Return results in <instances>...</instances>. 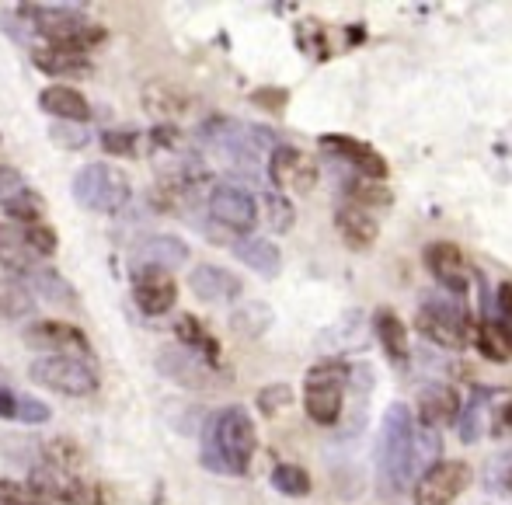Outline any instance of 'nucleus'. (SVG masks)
<instances>
[{
    "label": "nucleus",
    "instance_id": "nucleus-1",
    "mask_svg": "<svg viewBox=\"0 0 512 505\" xmlns=\"http://www.w3.org/2000/svg\"><path fill=\"white\" fill-rule=\"evenodd\" d=\"M443 439L436 429H422L415 422V415L408 411V404H391L380 422V439H377V478L380 492L401 495L408 492V485H415L432 464H436Z\"/></svg>",
    "mask_w": 512,
    "mask_h": 505
},
{
    "label": "nucleus",
    "instance_id": "nucleus-2",
    "mask_svg": "<svg viewBox=\"0 0 512 505\" xmlns=\"http://www.w3.org/2000/svg\"><path fill=\"white\" fill-rule=\"evenodd\" d=\"M255 422L241 404L220 408L203 429V464L216 474H244L255 457Z\"/></svg>",
    "mask_w": 512,
    "mask_h": 505
},
{
    "label": "nucleus",
    "instance_id": "nucleus-3",
    "mask_svg": "<svg viewBox=\"0 0 512 505\" xmlns=\"http://www.w3.org/2000/svg\"><path fill=\"white\" fill-rule=\"evenodd\" d=\"M18 14L35 32L46 35L53 49H67V53L84 56L88 49L105 42V28L88 21L84 4H21Z\"/></svg>",
    "mask_w": 512,
    "mask_h": 505
},
{
    "label": "nucleus",
    "instance_id": "nucleus-4",
    "mask_svg": "<svg viewBox=\"0 0 512 505\" xmlns=\"http://www.w3.org/2000/svg\"><path fill=\"white\" fill-rule=\"evenodd\" d=\"M349 366L342 359H324V363L310 366L304 380V408L310 422L317 425H335L345 404V387H349Z\"/></svg>",
    "mask_w": 512,
    "mask_h": 505
},
{
    "label": "nucleus",
    "instance_id": "nucleus-5",
    "mask_svg": "<svg viewBox=\"0 0 512 505\" xmlns=\"http://www.w3.org/2000/svg\"><path fill=\"white\" fill-rule=\"evenodd\" d=\"M129 196H133L129 178L105 161L84 164L74 175V199L84 209H91V213H119L129 202Z\"/></svg>",
    "mask_w": 512,
    "mask_h": 505
},
{
    "label": "nucleus",
    "instance_id": "nucleus-6",
    "mask_svg": "<svg viewBox=\"0 0 512 505\" xmlns=\"http://www.w3.org/2000/svg\"><path fill=\"white\" fill-rule=\"evenodd\" d=\"M28 377L39 387L67 398H88L98 391V373L91 363H84L81 356H39L28 366Z\"/></svg>",
    "mask_w": 512,
    "mask_h": 505
},
{
    "label": "nucleus",
    "instance_id": "nucleus-7",
    "mask_svg": "<svg viewBox=\"0 0 512 505\" xmlns=\"http://www.w3.org/2000/svg\"><path fill=\"white\" fill-rule=\"evenodd\" d=\"M471 485V467L464 460H436L411 485V505H453Z\"/></svg>",
    "mask_w": 512,
    "mask_h": 505
},
{
    "label": "nucleus",
    "instance_id": "nucleus-8",
    "mask_svg": "<svg viewBox=\"0 0 512 505\" xmlns=\"http://www.w3.org/2000/svg\"><path fill=\"white\" fill-rule=\"evenodd\" d=\"M415 324L429 342L443 345V349H467L471 342V321L453 303H425Z\"/></svg>",
    "mask_w": 512,
    "mask_h": 505
},
{
    "label": "nucleus",
    "instance_id": "nucleus-9",
    "mask_svg": "<svg viewBox=\"0 0 512 505\" xmlns=\"http://www.w3.org/2000/svg\"><path fill=\"white\" fill-rule=\"evenodd\" d=\"M209 216L234 234H251L258 223V202L248 189L234 182H220L209 192Z\"/></svg>",
    "mask_w": 512,
    "mask_h": 505
},
{
    "label": "nucleus",
    "instance_id": "nucleus-10",
    "mask_svg": "<svg viewBox=\"0 0 512 505\" xmlns=\"http://www.w3.org/2000/svg\"><path fill=\"white\" fill-rule=\"evenodd\" d=\"M25 345L46 356H74V352H91V342L81 328L67 321H35L25 328Z\"/></svg>",
    "mask_w": 512,
    "mask_h": 505
},
{
    "label": "nucleus",
    "instance_id": "nucleus-11",
    "mask_svg": "<svg viewBox=\"0 0 512 505\" xmlns=\"http://www.w3.org/2000/svg\"><path fill=\"white\" fill-rule=\"evenodd\" d=\"M143 112L150 115V119H157L161 126H171V122L185 119V115L192 112V95L182 88V84L175 81H150L143 84Z\"/></svg>",
    "mask_w": 512,
    "mask_h": 505
},
{
    "label": "nucleus",
    "instance_id": "nucleus-12",
    "mask_svg": "<svg viewBox=\"0 0 512 505\" xmlns=\"http://www.w3.org/2000/svg\"><path fill=\"white\" fill-rule=\"evenodd\" d=\"M422 262H425V269H429V276L436 279V283H443L446 290L467 293V258L457 244H450V241L425 244Z\"/></svg>",
    "mask_w": 512,
    "mask_h": 505
},
{
    "label": "nucleus",
    "instance_id": "nucleus-13",
    "mask_svg": "<svg viewBox=\"0 0 512 505\" xmlns=\"http://www.w3.org/2000/svg\"><path fill=\"white\" fill-rule=\"evenodd\" d=\"M182 262H189V244L175 234H154L133 248L136 272H168Z\"/></svg>",
    "mask_w": 512,
    "mask_h": 505
},
{
    "label": "nucleus",
    "instance_id": "nucleus-14",
    "mask_svg": "<svg viewBox=\"0 0 512 505\" xmlns=\"http://www.w3.org/2000/svg\"><path fill=\"white\" fill-rule=\"evenodd\" d=\"M28 488L39 495L42 502L56 499V502H70V505H88L91 502V488L84 481H77L74 474L56 471V467H35Z\"/></svg>",
    "mask_w": 512,
    "mask_h": 505
},
{
    "label": "nucleus",
    "instance_id": "nucleus-15",
    "mask_svg": "<svg viewBox=\"0 0 512 505\" xmlns=\"http://www.w3.org/2000/svg\"><path fill=\"white\" fill-rule=\"evenodd\" d=\"M321 147L331 150V154L345 157V161L356 164V171L370 182H384L387 178V161L363 140H352V136H342V133H328L321 136Z\"/></svg>",
    "mask_w": 512,
    "mask_h": 505
},
{
    "label": "nucleus",
    "instance_id": "nucleus-16",
    "mask_svg": "<svg viewBox=\"0 0 512 505\" xmlns=\"http://www.w3.org/2000/svg\"><path fill=\"white\" fill-rule=\"evenodd\" d=\"M133 300H136V307L150 317L168 314L178 300V286L168 272H136L133 276Z\"/></svg>",
    "mask_w": 512,
    "mask_h": 505
},
{
    "label": "nucleus",
    "instance_id": "nucleus-17",
    "mask_svg": "<svg viewBox=\"0 0 512 505\" xmlns=\"http://www.w3.org/2000/svg\"><path fill=\"white\" fill-rule=\"evenodd\" d=\"M189 286H192V293L206 303H230L241 297V290H244L241 279L230 269H223V265H199V269H192Z\"/></svg>",
    "mask_w": 512,
    "mask_h": 505
},
{
    "label": "nucleus",
    "instance_id": "nucleus-18",
    "mask_svg": "<svg viewBox=\"0 0 512 505\" xmlns=\"http://www.w3.org/2000/svg\"><path fill=\"white\" fill-rule=\"evenodd\" d=\"M460 415V394L453 391V387L446 384H436V387H425L422 394H418V418L415 422L422 425V429H443V425H450L453 418Z\"/></svg>",
    "mask_w": 512,
    "mask_h": 505
},
{
    "label": "nucleus",
    "instance_id": "nucleus-19",
    "mask_svg": "<svg viewBox=\"0 0 512 505\" xmlns=\"http://www.w3.org/2000/svg\"><path fill=\"white\" fill-rule=\"evenodd\" d=\"M157 370L164 373L168 380H178L185 387H206V373L209 366L203 363V356L189 352L185 345H171L157 356Z\"/></svg>",
    "mask_w": 512,
    "mask_h": 505
},
{
    "label": "nucleus",
    "instance_id": "nucleus-20",
    "mask_svg": "<svg viewBox=\"0 0 512 505\" xmlns=\"http://www.w3.org/2000/svg\"><path fill=\"white\" fill-rule=\"evenodd\" d=\"M42 112H49L53 119L70 122V126H84L91 119V105L88 98L81 95L77 88H67V84H53L39 95Z\"/></svg>",
    "mask_w": 512,
    "mask_h": 505
},
{
    "label": "nucleus",
    "instance_id": "nucleus-21",
    "mask_svg": "<svg viewBox=\"0 0 512 505\" xmlns=\"http://www.w3.org/2000/svg\"><path fill=\"white\" fill-rule=\"evenodd\" d=\"M0 265H4V272H11L18 279H25L28 272L42 265L25 244L21 227H14V223H0Z\"/></svg>",
    "mask_w": 512,
    "mask_h": 505
},
{
    "label": "nucleus",
    "instance_id": "nucleus-22",
    "mask_svg": "<svg viewBox=\"0 0 512 505\" xmlns=\"http://www.w3.org/2000/svg\"><path fill=\"white\" fill-rule=\"evenodd\" d=\"M335 227H338L342 241L349 244L352 251L373 248V241H377V234H380L377 220H373L370 213H363V209H356V206H342V209H338V213H335Z\"/></svg>",
    "mask_w": 512,
    "mask_h": 505
},
{
    "label": "nucleus",
    "instance_id": "nucleus-23",
    "mask_svg": "<svg viewBox=\"0 0 512 505\" xmlns=\"http://www.w3.org/2000/svg\"><path fill=\"white\" fill-rule=\"evenodd\" d=\"M234 255L248 265L251 272H258L262 279H276L283 272V255L269 237H244L234 248Z\"/></svg>",
    "mask_w": 512,
    "mask_h": 505
},
{
    "label": "nucleus",
    "instance_id": "nucleus-24",
    "mask_svg": "<svg viewBox=\"0 0 512 505\" xmlns=\"http://www.w3.org/2000/svg\"><path fill=\"white\" fill-rule=\"evenodd\" d=\"M18 283L25 286L28 293H32V300L42 297V300H49V303H63V307L77 303L74 286H70L56 269H49V265H39V269H32L25 279H18Z\"/></svg>",
    "mask_w": 512,
    "mask_h": 505
},
{
    "label": "nucleus",
    "instance_id": "nucleus-25",
    "mask_svg": "<svg viewBox=\"0 0 512 505\" xmlns=\"http://www.w3.org/2000/svg\"><path fill=\"white\" fill-rule=\"evenodd\" d=\"M373 331H377L387 356H391L394 363H405L408 359V328L391 307H380L377 314H373Z\"/></svg>",
    "mask_w": 512,
    "mask_h": 505
},
{
    "label": "nucleus",
    "instance_id": "nucleus-26",
    "mask_svg": "<svg viewBox=\"0 0 512 505\" xmlns=\"http://www.w3.org/2000/svg\"><path fill=\"white\" fill-rule=\"evenodd\" d=\"M32 60H35V67H39L42 74H49V77H77V74H88V70H91L88 56L67 53V49H53V46L35 49Z\"/></svg>",
    "mask_w": 512,
    "mask_h": 505
},
{
    "label": "nucleus",
    "instance_id": "nucleus-27",
    "mask_svg": "<svg viewBox=\"0 0 512 505\" xmlns=\"http://www.w3.org/2000/svg\"><path fill=\"white\" fill-rule=\"evenodd\" d=\"M394 202V192L387 189V182H370V178H352L345 185V206H356L363 213L370 209H387Z\"/></svg>",
    "mask_w": 512,
    "mask_h": 505
},
{
    "label": "nucleus",
    "instance_id": "nucleus-28",
    "mask_svg": "<svg viewBox=\"0 0 512 505\" xmlns=\"http://www.w3.org/2000/svg\"><path fill=\"white\" fill-rule=\"evenodd\" d=\"M178 342H182L189 352H196V356L209 359V363H216V356H220V345H216V338L209 335L196 317H182V321H178Z\"/></svg>",
    "mask_w": 512,
    "mask_h": 505
},
{
    "label": "nucleus",
    "instance_id": "nucleus-29",
    "mask_svg": "<svg viewBox=\"0 0 512 505\" xmlns=\"http://www.w3.org/2000/svg\"><path fill=\"white\" fill-rule=\"evenodd\" d=\"M35 310V300L18 279H0V321H14V317H28Z\"/></svg>",
    "mask_w": 512,
    "mask_h": 505
},
{
    "label": "nucleus",
    "instance_id": "nucleus-30",
    "mask_svg": "<svg viewBox=\"0 0 512 505\" xmlns=\"http://www.w3.org/2000/svg\"><path fill=\"white\" fill-rule=\"evenodd\" d=\"M478 349L481 356L495 359V363H506V359H512V328H506V324H481Z\"/></svg>",
    "mask_w": 512,
    "mask_h": 505
},
{
    "label": "nucleus",
    "instance_id": "nucleus-31",
    "mask_svg": "<svg viewBox=\"0 0 512 505\" xmlns=\"http://www.w3.org/2000/svg\"><path fill=\"white\" fill-rule=\"evenodd\" d=\"M269 324H272V310L265 303H244V307H237L230 314V328L244 338H258Z\"/></svg>",
    "mask_w": 512,
    "mask_h": 505
},
{
    "label": "nucleus",
    "instance_id": "nucleus-32",
    "mask_svg": "<svg viewBox=\"0 0 512 505\" xmlns=\"http://www.w3.org/2000/svg\"><path fill=\"white\" fill-rule=\"evenodd\" d=\"M4 213L11 216L14 223H25V227H32V223H42V213H46V202H42L39 192L21 189L18 196H11V199L4 202Z\"/></svg>",
    "mask_w": 512,
    "mask_h": 505
},
{
    "label": "nucleus",
    "instance_id": "nucleus-33",
    "mask_svg": "<svg viewBox=\"0 0 512 505\" xmlns=\"http://www.w3.org/2000/svg\"><path fill=\"white\" fill-rule=\"evenodd\" d=\"M272 488L290 499H304L310 495V474L297 464H276L272 467Z\"/></svg>",
    "mask_w": 512,
    "mask_h": 505
},
{
    "label": "nucleus",
    "instance_id": "nucleus-34",
    "mask_svg": "<svg viewBox=\"0 0 512 505\" xmlns=\"http://www.w3.org/2000/svg\"><path fill=\"white\" fill-rule=\"evenodd\" d=\"M300 161H304V154H300L297 147H272L269 150V178L272 185H279V189H286L290 185V178L297 175Z\"/></svg>",
    "mask_w": 512,
    "mask_h": 505
},
{
    "label": "nucleus",
    "instance_id": "nucleus-35",
    "mask_svg": "<svg viewBox=\"0 0 512 505\" xmlns=\"http://www.w3.org/2000/svg\"><path fill=\"white\" fill-rule=\"evenodd\" d=\"M84 460V450L74 443V439H53V443L46 446V467H56V471H67L74 474L77 467H81Z\"/></svg>",
    "mask_w": 512,
    "mask_h": 505
},
{
    "label": "nucleus",
    "instance_id": "nucleus-36",
    "mask_svg": "<svg viewBox=\"0 0 512 505\" xmlns=\"http://www.w3.org/2000/svg\"><path fill=\"white\" fill-rule=\"evenodd\" d=\"M265 220H269L272 234H290V227L297 223V209H293V202L286 196L269 192L265 196Z\"/></svg>",
    "mask_w": 512,
    "mask_h": 505
},
{
    "label": "nucleus",
    "instance_id": "nucleus-37",
    "mask_svg": "<svg viewBox=\"0 0 512 505\" xmlns=\"http://www.w3.org/2000/svg\"><path fill=\"white\" fill-rule=\"evenodd\" d=\"M25 234V244L32 248L35 258H49L56 251V230L46 227V223H32V227H21Z\"/></svg>",
    "mask_w": 512,
    "mask_h": 505
},
{
    "label": "nucleus",
    "instance_id": "nucleus-38",
    "mask_svg": "<svg viewBox=\"0 0 512 505\" xmlns=\"http://www.w3.org/2000/svg\"><path fill=\"white\" fill-rule=\"evenodd\" d=\"M14 418H18V422H28V425H42L53 418V411H49V404H42L39 398L18 394V401H14Z\"/></svg>",
    "mask_w": 512,
    "mask_h": 505
},
{
    "label": "nucleus",
    "instance_id": "nucleus-39",
    "mask_svg": "<svg viewBox=\"0 0 512 505\" xmlns=\"http://www.w3.org/2000/svg\"><path fill=\"white\" fill-rule=\"evenodd\" d=\"M488 488L499 495H512V453H502L488 464Z\"/></svg>",
    "mask_w": 512,
    "mask_h": 505
},
{
    "label": "nucleus",
    "instance_id": "nucleus-40",
    "mask_svg": "<svg viewBox=\"0 0 512 505\" xmlns=\"http://www.w3.org/2000/svg\"><path fill=\"white\" fill-rule=\"evenodd\" d=\"M136 143H140V136H136V133H122V129H108V133H102V147L108 150V154L133 157Z\"/></svg>",
    "mask_w": 512,
    "mask_h": 505
},
{
    "label": "nucleus",
    "instance_id": "nucleus-41",
    "mask_svg": "<svg viewBox=\"0 0 512 505\" xmlns=\"http://www.w3.org/2000/svg\"><path fill=\"white\" fill-rule=\"evenodd\" d=\"M290 401H293V391L286 384H272V387H265V391L258 394V408H262L265 415H276V411H283Z\"/></svg>",
    "mask_w": 512,
    "mask_h": 505
},
{
    "label": "nucleus",
    "instance_id": "nucleus-42",
    "mask_svg": "<svg viewBox=\"0 0 512 505\" xmlns=\"http://www.w3.org/2000/svg\"><path fill=\"white\" fill-rule=\"evenodd\" d=\"M0 505H46L28 485H14V481H0Z\"/></svg>",
    "mask_w": 512,
    "mask_h": 505
},
{
    "label": "nucleus",
    "instance_id": "nucleus-43",
    "mask_svg": "<svg viewBox=\"0 0 512 505\" xmlns=\"http://www.w3.org/2000/svg\"><path fill=\"white\" fill-rule=\"evenodd\" d=\"M478 436H481V401H471L467 404L464 422H460V439H464V443H474Z\"/></svg>",
    "mask_w": 512,
    "mask_h": 505
},
{
    "label": "nucleus",
    "instance_id": "nucleus-44",
    "mask_svg": "<svg viewBox=\"0 0 512 505\" xmlns=\"http://www.w3.org/2000/svg\"><path fill=\"white\" fill-rule=\"evenodd\" d=\"M317 185V168H314V161H300V168H297V175L290 178V189H297V192H310Z\"/></svg>",
    "mask_w": 512,
    "mask_h": 505
},
{
    "label": "nucleus",
    "instance_id": "nucleus-45",
    "mask_svg": "<svg viewBox=\"0 0 512 505\" xmlns=\"http://www.w3.org/2000/svg\"><path fill=\"white\" fill-rule=\"evenodd\" d=\"M25 189V182H21V175L14 168H0V206H4L11 196H18V192Z\"/></svg>",
    "mask_w": 512,
    "mask_h": 505
},
{
    "label": "nucleus",
    "instance_id": "nucleus-46",
    "mask_svg": "<svg viewBox=\"0 0 512 505\" xmlns=\"http://www.w3.org/2000/svg\"><path fill=\"white\" fill-rule=\"evenodd\" d=\"M499 310L506 317V328H512V283L499 286Z\"/></svg>",
    "mask_w": 512,
    "mask_h": 505
},
{
    "label": "nucleus",
    "instance_id": "nucleus-47",
    "mask_svg": "<svg viewBox=\"0 0 512 505\" xmlns=\"http://www.w3.org/2000/svg\"><path fill=\"white\" fill-rule=\"evenodd\" d=\"M14 401H18V394L7 391L4 380H0V415H4V418H14Z\"/></svg>",
    "mask_w": 512,
    "mask_h": 505
},
{
    "label": "nucleus",
    "instance_id": "nucleus-48",
    "mask_svg": "<svg viewBox=\"0 0 512 505\" xmlns=\"http://www.w3.org/2000/svg\"><path fill=\"white\" fill-rule=\"evenodd\" d=\"M502 425L512 429V404H506V411H502Z\"/></svg>",
    "mask_w": 512,
    "mask_h": 505
},
{
    "label": "nucleus",
    "instance_id": "nucleus-49",
    "mask_svg": "<svg viewBox=\"0 0 512 505\" xmlns=\"http://www.w3.org/2000/svg\"><path fill=\"white\" fill-rule=\"evenodd\" d=\"M0 380H4V370H0Z\"/></svg>",
    "mask_w": 512,
    "mask_h": 505
}]
</instances>
